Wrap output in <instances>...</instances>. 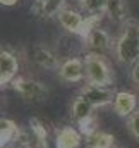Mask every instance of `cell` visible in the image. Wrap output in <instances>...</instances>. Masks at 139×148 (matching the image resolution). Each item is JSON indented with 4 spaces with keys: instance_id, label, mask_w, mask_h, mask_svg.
<instances>
[{
    "instance_id": "cell-6",
    "label": "cell",
    "mask_w": 139,
    "mask_h": 148,
    "mask_svg": "<svg viewBox=\"0 0 139 148\" xmlns=\"http://www.w3.org/2000/svg\"><path fill=\"white\" fill-rule=\"evenodd\" d=\"M84 43H86L89 52L100 53V55H103L106 52H113V47H115V41H113L112 35L100 26H96L95 29L89 31V35L84 38Z\"/></svg>"
},
{
    "instance_id": "cell-20",
    "label": "cell",
    "mask_w": 139,
    "mask_h": 148,
    "mask_svg": "<svg viewBox=\"0 0 139 148\" xmlns=\"http://www.w3.org/2000/svg\"><path fill=\"white\" fill-rule=\"evenodd\" d=\"M7 148H28V147H22V145H16L14 143V145H10V147H7Z\"/></svg>"
},
{
    "instance_id": "cell-11",
    "label": "cell",
    "mask_w": 139,
    "mask_h": 148,
    "mask_svg": "<svg viewBox=\"0 0 139 148\" xmlns=\"http://www.w3.org/2000/svg\"><path fill=\"white\" fill-rule=\"evenodd\" d=\"M82 143V133L74 126H64L55 134V148H79Z\"/></svg>"
},
{
    "instance_id": "cell-13",
    "label": "cell",
    "mask_w": 139,
    "mask_h": 148,
    "mask_svg": "<svg viewBox=\"0 0 139 148\" xmlns=\"http://www.w3.org/2000/svg\"><path fill=\"white\" fill-rule=\"evenodd\" d=\"M106 16L117 23V24H125L131 17H129V7L125 0H108L106 5Z\"/></svg>"
},
{
    "instance_id": "cell-2",
    "label": "cell",
    "mask_w": 139,
    "mask_h": 148,
    "mask_svg": "<svg viewBox=\"0 0 139 148\" xmlns=\"http://www.w3.org/2000/svg\"><path fill=\"white\" fill-rule=\"evenodd\" d=\"M84 69H86V83L98 86H112L115 81V74L112 71L110 62L100 53L88 52L84 55Z\"/></svg>"
},
{
    "instance_id": "cell-16",
    "label": "cell",
    "mask_w": 139,
    "mask_h": 148,
    "mask_svg": "<svg viewBox=\"0 0 139 148\" xmlns=\"http://www.w3.org/2000/svg\"><path fill=\"white\" fill-rule=\"evenodd\" d=\"M29 129H31V134H33V140H35V148H48V131L43 124V121L33 117L29 121Z\"/></svg>"
},
{
    "instance_id": "cell-5",
    "label": "cell",
    "mask_w": 139,
    "mask_h": 148,
    "mask_svg": "<svg viewBox=\"0 0 139 148\" xmlns=\"http://www.w3.org/2000/svg\"><path fill=\"white\" fill-rule=\"evenodd\" d=\"M79 93L95 109H100V107H106V105H112L113 103V98H115V93L117 91L110 90V86H98V84L86 83L84 86H81Z\"/></svg>"
},
{
    "instance_id": "cell-3",
    "label": "cell",
    "mask_w": 139,
    "mask_h": 148,
    "mask_svg": "<svg viewBox=\"0 0 139 148\" xmlns=\"http://www.w3.org/2000/svg\"><path fill=\"white\" fill-rule=\"evenodd\" d=\"M95 107L81 95L77 93L72 102H70V117L76 122V126H79V131L82 133V136H88L95 131H98V121L95 117Z\"/></svg>"
},
{
    "instance_id": "cell-10",
    "label": "cell",
    "mask_w": 139,
    "mask_h": 148,
    "mask_svg": "<svg viewBox=\"0 0 139 148\" xmlns=\"http://www.w3.org/2000/svg\"><path fill=\"white\" fill-rule=\"evenodd\" d=\"M19 73V59L9 52V50H0V86L12 83Z\"/></svg>"
},
{
    "instance_id": "cell-15",
    "label": "cell",
    "mask_w": 139,
    "mask_h": 148,
    "mask_svg": "<svg viewBox=\"0 0 139 148\" xmlns=\"http://www.w3.org/2000/svg\"><path fill=\"white\" fill-rule=\"evenodd\" d=\"M108 0H79V9L88 17H103L106 14Z\"/></svg>"
},
{
    "instance_id": "cell-7",
    "label": "cell",
    "mask_w": 139,
    "mask_h": 148,
    "mask_svg": "<svg viewBox=\"0 0 139 148\" xmlns=\"http://www.w3.org/2000/svg\"><path fill=\"white\" fill-rule=\"evenodd\" d=\"M59 77L65 83H81L86 79V69H84V59L81 57H67L60 62L59 67Z\"/></svg>"
},
{
    "instance_id": "cell-12",
    "label": "cell",
    "mask_w": 139,
    "mask_h": 148,
    "mask_svg": "<svg viewBox=\"0 0 139 148\" xmlns=\"http://www.w3.org/2000/svg\"><path fill=\"white\" fill-rule=\"evenodd\" d=\"M64 7H67L65 0H35L31 10L38 17H57V14Z\"/></svg>"
},
{
    "instance_id": "cell-18",
    "label": "cell",
    "mask_w": 139,
    "mask_h": 148,
    "mask_svg": "<svg viewBox=\"0 0 139 148\" xmlns=\"http://www.w3.org/2000/svg\"><path fill=\"white\" fill-rule=\"evenodd\" d=\"M131 77H132V81H134V84L139 88V59L131 66Z\"/></svg>"
},
{
    "instance_id": "cell-14",
    "label": "cell",
    "mask_w": 139,
    "mask_h": 148,
    "mask_svg": "<svg viewBox=\"0 0 139 148\" xmlns=\"http://www.w3.org/2000/svg\"><path fill=\"white\" fill-rule=\"evenodd\" d=\"M115 136L106 131H95L86 136L84 140V148H115Z\"/></svg>"
},
{
    "instance_id": "cell-19",
    "label": "cell",
    "mask_w": 139,
    "mask_h": 148,
    "mask_svg": "<svg viewBox=\"0 0 139 148\" xmlns=\"http://www.w3.org/2000/svg\"><path fill=\"white\" fill-rule=\"evenodd\" d=\"M19 0H0V5H5V7H12V5H16Z\"/></svg>"
},
{
    "instance_id": "cell-9",
    "label": "cell",
    "mask_w": 139,
    "mask_h": 148,
    "mask_svg": "<svg viewBox=\"0 0 139 148\" xmlns=\"http://www.w3.org/2000/svg\"><path fill=\"white\" fill-rule=\"evenodd\" d=\"M112 107L119 117L127 119L138 110V95L132 91H117Z\"/></svg>"
},
{
    "instance_id": "cell-4",
    "label": "cell",
    "mask_w": 139,
    "mask_h": 148,
    "mask_svg": "<svg viewBox=\"0 0 139 148\" xmlns=\"http://www.w3.org/2000/svg\"><path fill=\"white\" fill-rule=\"evenodd\" d=\"M10 84L12 90L28 103H43L48 97V86L33 77L17 76Z\"/></svg>"
},
{
    "instance_id": "cell-17",
    "label": "cell",
    "mask_w": 139,
    "mask_h": 148,
    "mask_svg": "<svg viewBox=\"0 0 139 148\" xmlns=\"http://www.w3.org/2000/svg\"><path fill=\"white\" fill-rule=\"evenodd\" d=\"M127 129L136 140H139V109L131 117H127Z\"/></svg>"
},
{
    "instance_id": "cell-21",
    "label": "cell",
    "mask_w": 139,
    "mask_h": 148,
    "mask_svg": "<svg viewBox=\"0 0 139 148\" xmlns=\"http://www.w3.org/2000/svg\"><path fill=\"white\" fill-rule=\"evenodd\" d=\"M117 148H120V147H117Z\"/></svg>"
},
{
    "instance_id": "cell-8",
    "label": "cell",
    "mask_w": 139,
    "mask_h": 148,
    "mask_svg": "<svg viewBox=\"0 0 139 148\" xmlns=\"http://www.w3.org/2000/svg\"><path fill=\"white\" fill-rule=\"evenodd\" d=\"M31 59L38 67L46 69V71H59L60 62H62L57 57V53L45 45H35L31 48Z\"/></svg>"
},
{
    "instance_id": "cell-1",
    "label": "cell",
    "mask_w": 139,
    "mask_h": 148,
    "mask_svg": "<svg viewBox=\"0 0 139 148\" xmlns=\"http://www.w3.org/2000/svg\"><path fill=\"white\" fill-rule=\"evenodd\" d=\"M113 55L122 66H132L139 59V21L129 19L115 40Z\"/></svg>"
}]
</instances>
